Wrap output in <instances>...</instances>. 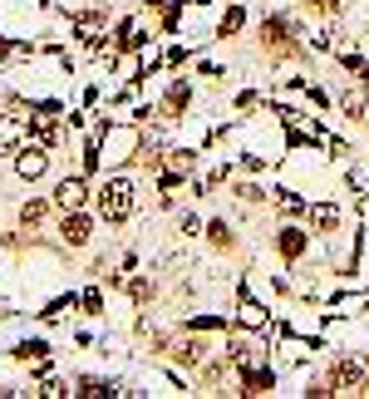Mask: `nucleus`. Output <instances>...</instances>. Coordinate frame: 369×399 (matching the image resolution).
Returning <instances> with one entry per match:
<instances>
[{"label":"nucleus","instance_id":"1","mask_svg":"<svg viewBox=\"0 0 369 399\" xmlns=\"http://www.w3.org/2000/svg\"><path fill=\"white\" fill-rule=\"evenodd\" d=\"M98 212H103L108 222H123V217L133 212V183H128V178H108V183L98 188Z\"/></svg>","mask_w":369,"mask_h":399},{"label":"nucleus","instance_id":"2","mask_svg":"<svg viewBox=\"0 0 369 399\" xmlns=\"http://www.w3.org/2000/svg\"><path fill=\"white\" fill-rule=\"evenodd\" d=\"M45 163H50V158H45V148H40V143H25V148L15 153V173H20L25 183H30V178H40V173H45Z\"/></svg>","mask_w":369,"mask_h":399},{"label":"nucleus","instance_id":"3","mask_svg":"<svg viewBox=\"0 0 369 399\" xmlns=\"http://www.w3.org/2000/svg\"><path fill=\"white\" fill-rule=\"evenodd\" d=\"M84 198H89V188H84V178H64V183L55 188V202H59L64 212H74V207H84Z\"/></svg>","mask_w":369,"mask_h":399},{"label":"nucleus","instance_id":"4","mask_svg":"<svg viewBox=\"0 0 369 399\" xmlns=\"http://www.w3.org/2000/svg\"><path fill=\"white\" fill-rule=\"evenodd\" d=\"M59 232H64V242H69V247H84V242H89V217L74 207V212L64 217V227H59Z\"/></svg>","mask_w":369,"mask_h":399},{"label":"nucleus","instance_id":"5","mask_svg":"<svg viewBox=\"0 0 369 399\" xmlns=\"http://www.w3.org/2000/svg\"><path fill=\"white\" fill-rule=\"evenodd\" d=\"M310 222H315L320 232H335V227H340V207H330V202H320V207L310 212Z\"/></svg>","mask_w":369,"mask_h":399},{"label":"nucleus","instance_id":"6","mask_svg":"<svg viewBox=\"0 0 369 399\" xmlns=\"http://www.w3.org/2000/svg\"><path fill=\"white\" fill-rule=\"evenodd\" d=\"M271 385H276L271 370H246V395H271Z\"/></svg>","mask_w":369,"mask_h":399},{"label":"nucleus","instance_id":"7","mask_svg":"<svg viewBox=\"0 0 369 399\" xmlns=\"http://www.w3.org/2000/svg\"><path fill=\"white\" fill-rule=\"evenodd\" d=\"M300 247H305V232L285 227V232H280V252H285V257H300Z\"/></svg>","mask_w":369,"mask_h":399},{"label":"nucleus","instance_id":"8","mask_svg":"<svg viewBox=\"0 0 369 399\" xmlns=\"http://www.w3.org/2000/svg\"><path fill=\"white\" fill-rule=\"evenodd\" d=\"M45 350H50L45 340H20V345H15V360H40Z\"/></svg>","mask_w":369,"mask_h":399},{"label":"nucleus","instance_id":"9","mask_svg":"<svg viewBox=\"0 0 369 399\" xmlns=\"http://www.w3.org/2000/svg\"><path fill=\"white\" fill-rule=\"evenodd\" d=\"M335 385L355 390V385H360V365H340V370H335Z\"/></svg>","mask_w":369,"mask_h":399},{"label":"nucleus","instance_id":"10","mask_svg":"<svg viewBox=\"0 0 369 399\" xmlns=\"http://www.w3.org/2000/svg\"><path fill=\"white\" fill-rule=\"evenodd\" d=\"M10 143H20V123L15 118H0V148H10Z\"/></svg>","mask_w":369,"mask_h":399},{"label":"nucleus","instance_id":"11","mask_svg":"<svg viewBox=\"0 0 369 399\" xmlns=\"http://www.w3.org/2000/svg\"><path fill=\"white\" fill-rule=\"evenodd\" d=\"M340 108H345V113H350V118H355V113H360V108H365V89H350V94H345V99H340Z\"/></svg>","mask_w":369,"mask_h":399},{"label":"nucleus","instance_id":"12","mask_svg":"<svg viewBox=\"0 0 369 399\" xmlns=\"http://www.w3.org/2000/svg\"><path fill=\"white\" fill-rule=\"evenodd\" d=\"M232 30H242V10H227L222 15V35H232Z\"/></svg>","mask_w":369,"mask_h":399},{"label":"nucleus","instance_id":"13","mask_svg":"<svg viewBox=\"0 0 369 399\" xmlns=\"http://www.w3.org/2000/svg\"><path fill=\"white\" fill-rule=\"evenodd\" d=\"M207 232H212V247H227V242H232V237H227V222H212Z\"/></svg>","mask_w":369,"mask_h":399},{"label":"nucleus","instance_id":"14","mask_svg":"<svg viewBox=\"0 0 369 399\" xmlns=\"http://www.w3.org/2000/svg\"><path fill=\"white\" fill-rule=\"evenodd\" d=\"M20 217H25V222H40V217H45V207H40V202H25V207H20Z\"/></svg>","mask_w":369,"mask_h":399},{"label":"nucleus","instance_id":"15","mask_svg":"<svg viewBox=\"0 0 369 399\" xmlns=\"http://www.w3.org/2000/svg\"><path fill=\"white\" fill-rule=\"evenodd\" d=\"M84 310L98 315V310H103V296H98V291H84Z\"/></svg>","mask_w":369,"mask_h":399},{"label":"nucleus","instance_id":"16","mask_svg":"<svg viewBox=\"0 0 369 399\" xmlns=\"http://www.w3.org/2000/svg\"><path fill=\"white\" fill-rule=\"evenodd\" d=\"M310 5H315V10H335L340 0H310Z\"/></svg>","mask_w":369,"mask_h":399}]
</instances>
